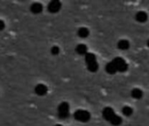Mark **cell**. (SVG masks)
Masks as SVG:
<instances>
[{
	"instance_id": "cell-7",
	"label": "cell",
	"mask_w": 149,
	"mask_h": 126,
	"mask_svg": "<svg viewBox=\"0 0 149 126\" xmlns=\"http://www.w3.org/2000/svg\"><path fill=\"white\" fill-rule=\"evenodd\" d=\"M34 91H35V93H36L38 96H46V95L47 94L48 89H47V87L45 84H38V85L35 87Z\"/></svg>"
},
{
	"instance_id": "cell-4",
	"label": "cell",
	"mask_w": 149,
	"mask_h": 126,
	"mask_svg": "<svg viewBox=\"0 0 149 126\" xmlns=\"http://www.w3.org/2000/svg\"><path fill=\"white\" fill-rule=\"evenodd\" d=\"M112 63L114 64L117 71L118 72H125L127 69H128V65H127V63L125 62V60L121 58V57H116L113 59L112 60Z\"/></svg>"
},
{
	"instance_id": "cell-17",
	"label": "cell",
	"mask_w": 149,
	"mask_h": 126,
	"mask_svg": "<svg viewBox=\"0 0 149 126\" xmlns=\"http://www.w3.org/2000/svg\"><path fill=\"white\" fill-rule=\"evenodd\" d=\"M51 53L53 55H58L60 53V48H59V46H52V48H51Z\"/></svg>"
},
{
	"instance_id": "cell-20",
	"label": "cell",
	"mask_w": 149,
	"mask_h": 126,
	"mask_svg": "<svg viewBox=\"0 0 149 126\" xmlns=\"http://www.w3.org/2000/svg\"><path fill=\"white\" fill-rule=\"evenodd\" d=\"M147 46H148V47H149V39H148V40H147Z\"/></svg>"
},
{
	"instance_id": "cell-15",
	"label": "cell",
	"mask_w": 149,
	"mask_h": 126,
	"mask_svg": "<svg viewBox=\"0 0 149 126\" xmlns=\"http://www.w3.org/2000/svg\"><path fill=\"white\" fill-rule=\"evenodd\" d=\"M110 123H111L112 125H114V126H118V125H120V124L122 123V118H121L119 116L115 115V116L111 118V120L110 121Z\"/></svg>"
},
{
	"instance_id": "cell-12",
	"label": "cell",
	"mask_w": 149,
	"mask_h": 126,
	"mask_svg": "<svg viewBox=\"0 0 149 126\" xmlns=\"http://www.w3.org/2000/svg\"><path fill=\"white\" fill-rule=\"evenodd\" d=\"M105 71L108 74H110V75H114V74H116L118 72L116 68H115V66H114V64L112 63V61H111V62H109V63H107V64H106Z\"/></svg>"
},
{
	"instance_id": "cell-18",
	"label": "cell",
	"mask_w": 149,
	"mask_h": 126,
	"mask_svg": "<svg viewBox=\"0 0 149 126\" xmlns=\"http://www.w3.org/2000/svg\"><path fill=\"white\" fill-rule=\"evenodd\" d=\"M5 26H6V25H5V22H4L3 20L0 19V31L4 30V29H5Z\"/></svg>"
},
{
	"instance_id": "cell-3",
	"label": "cell",
	"mask_w": 149,
	"mask_h": 126,
	"mask_svg": "<svg viewBox=\"0 0 149 126\" xmlns=\"http://www.w3.org/2000/svg\"><path fill=\"white\" fill-rule=\"evenodd\" d=\"M74 118L77 121L82 122V123H86L90 121L91 119V114L89 111L84 110V109H77L76 112L74 113Z\"/></svg>"
},
{
	"instance_id": "cell-6",
	"label": "cell",
	"mask_w": 149,
	"mask_h": 126,
	"mask_svg": "<svg viewBox=\"0 0 149 126\" xmlns=\"http://www.w3.org/2000/svg\"><path fill=\"white\" fill-rule=\"evenodd\" d=\"M102 114H103L104 118L106 121H108V122H110V121L111 120V118L116 115L115 112H114V110H113L111 107H106V108H104V109H103Z\"/></svg>"
},
{
	"instance_id": "cell-13",
	"label": "cell",
	"mask_w": 149,
	"mask_h": 126,
	"mask_svg": "<svg viewBox=\"0 0 149 126\" xmlns=\"http://www.w3.org/2000/svg\"><path fill=\"white\" fill-rule=\"evenodd\" d=\"M77 34L80 38L85 39L90 35V31L88 30V28L86 27H81L78 31H77Z\"/></svg>"
},
{
	"instance_id": "cell-5",
	"label": "cell",
	"mask_w": 149,
	"mask_h": 126,
	"mask_svg": "<svg viewBox=\"0 0 149 126\" xmlns=\"http://www.w3.org/2000/svg\"><path fill=\"white\" fill-rule=\"evenodd\" d=\"M61 8V3L59 0H53L47 5V10L51 13H56L58 12Z\"/></svg>"
},
{
	"instance_id": "cell-11",
	"label": "cell",
	"mask_w": 149,
	"mask_h": 126,
	"mask_svg": "<svg viewBox=\"0 0 149 126\" xmlns=\"http://www.w3.org/2000/svg\"><path fill=\"white\" fill-rule=\"evenodd\" d=\"M118 47L120 50H127L130 47V43L127 39H120L118 42Z\"/></svg>"
},
{
	"instance_id": "cell-14",
	"label": "cell",
	"mask_w": 149,
	"mask_h": 126,
	"mask_svg": "<svg viewBox=\"0 0 149 126\" xmlns=\"http://www.w3.org/2000/svg\"><path fill=\"white\" fill-rule=\"evenodd\" d=\"M131 95L134 99H140L143 96V92L139 89H133L131 92Z\"/></svg>"
},
{
	"instance_id": "cell-19",
	"label": "cell",
	"mask_w": 149,
	"mask_h": 126,
	"mask_svg": "<svg viewBox=\"0 0 149 126\" xmlns=\"http://www.w3.org/2000/svg\"><path fill=\"white\" fill-rule=\"evenodd\" d=\"M54 126H62V125L61 124H55Z\"/></svg>"
},
{
	"instance_id": "cell-9",
	"label": "cell",
	"mask_w": 149,
	"mask_h": 126,
	"mask_svg": "<svg viewBox=\"0 0 149 126\" xmlns=\"http://www.w3.org/2000/svg\"><path fill=\"white\" fill-rule=\"evenodd\" d=\"M30 10L34 14H39L42 12L43 10V6L40 3H33L32 4V6H30Z\"/></svg>"
},
{
	"instance_id": "cell-1",
	"label": "cell",
	"mask_w": 149,
	"mask_h": 126,
	"mask_svg": "<svg viewBox=\"0 0 149 126\" xmlns=\"http://www.w3.org/2000/svg\"><path fill=\"white\" fill-rule=\"evenodd\" d=\"M85 62L87 64V69L90 72L95 73L98 70V63L97 61V57L92 53H87L85 54Z\"/></svg>"
},
{
	"instance_id": "cell-16",
	"label": "cell",
	"mask_w": 149,
	"mask_h": 126,
	"mask_svg": "<svg viewBox=\"0 0 149 126\" xmlns=\"http://www.w3.org/2000/svg\"><path fill=\"white\" fill-rule=\"evenodd\" d=\"M122 113L125 116H130L132 115L133 113V109L129 107V106H125L123 109H122Z\"/></svg>"
},
{
	"instance_id": "cell-10",
	"label": "cell",
	"mask_w": 149,
	"mask_h": 126,
	"mask_svg": "<svg viewBox=\"0 0 149 126\" xmlns=\"http://www.w3.org/2000/svg\"><path fill=\"white\" fill-rule=\"evenodd\" d=\"M88 47L84 44H79L76 46V52L80 55H85L88 52Z\"/></svg>"
},
{
	"instance_id": "cell-2",
	"label": "cell",
	"mask_w": 149,
	"mask_h": 126,
	"mask_svg": "<svg viewBox=\"0 0 149 126\" xmlns=\"http://www.w3.org/2000/svg\"><path fill=\"white\" fill-rule=\"evenodd\" d=\"M58 116L61 119H67L69 117V104L67 102H62L58 107Z\"/></svg>"
},
{
	"instance_id": "cell-8",
	"label": "cell",
	"mask_w": 149,
	"mask_h": 126,
	"mask_svg": "<svg viewBox=\"0 0 149 126\" xmlns=\"http://www.w3.org/2000/svg\"><path fill=\"white\" fill-rule=\"evenodd\" d=\"M135 19H136V20H137L138 22H139V23H145V22H146V20H147V19H148V16H147L146 12L140 11V12H138L136 13Z\"/></svg>"
}]
</instances>
